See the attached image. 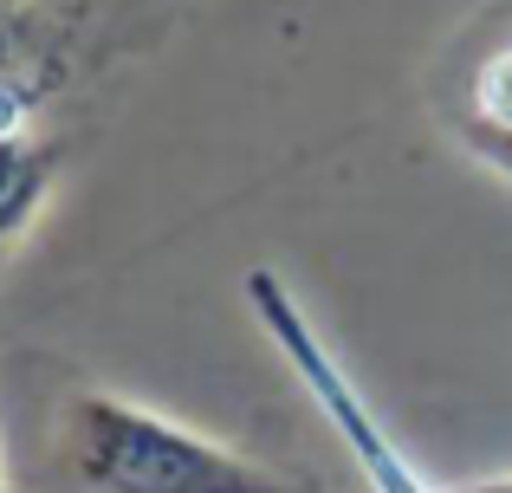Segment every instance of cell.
Here are the masks:
<instances>
[{
	"label": "cell",
	"instance_id": "1",
	"mask_svg": "<svg viewBox=\"0 0 512 493\" xmlns=\"http://www.w3.org/2000/svg\"><path fill=\"white\" fill-rule=\"evenodd\" d=\"M52 474L65 493H318L299 474L117 390H78L59 409Z\"/></svg>",
	"mask_w": 512,
	"mask_h": 493
},
{
	"label": "cell",
	"instance_id": "2",
	"mask_svg": "<svg viewBox=\"0 0 512 493\" xmlns=\"http://www.w3.org/2000/svg\"><path fill=\"white\" fill-rule=\"evenodd\" d=\"M240 299H247L260 338L273 344V357L299 377V390L312 396V409L338 429V442H344V455H350V468H357L363 487L370 493H435L422 481V468L402 455V442L389 435V422L376 416L370 390L350 377V364L325 344L318 318L292 299V286L273 273V266H253V273L240 279Z\"/></svg>",
	"mask_w": 512,
	"mask_h": 493
},
{
	"label": "cell",
	"instance_id": "3",
	"mask_svg": "<svg viewBox=\"0 0 512 493\" xmlns=\"http://www.w3.org/2000/svg\"><path fill=\"white\" fill-rule=\"evenodd\" d=\"M435 117L467 163L512 182V0L467 26L435 85Z\"/></svg>",
	"mask_w": 512,
	"mask_h": 493
},
{
	"label": "cell",
	"instance_id": "4",
	"mask_svg": "<svg viewBox=\"0 0 512 493\" xmlns=\"http://www.w3.org/2000/svg\"><path fill=\"white\" fill-rule=\"evenodd\" d=\"M52 182H59V150L39 130L0 137V253L20 247V234L46 215Z\"/></svg>",
	"mask_w": 512,
	"mask_h": 493
},
{
	"label": "cell",
	"instance_id": "5",
	"mask_svg": "<svg viewBox=\"0 0 512 493\" xmlns=\"http://www.w3.org/2000/svg\"><path fill=\"white\" fill-rule=\"evenodd\" d=\"M7 72H39L33 20L20 13V0H0V78Z\"/></svg>",
	"mask_w": 512,
	"mask_h": 493
},
{
	"label": "cell",
	"instance_id": "6",
	"mask_svg": "<svg viewBox=\"0 0 512 493\" xmlns=\"http://www.w3.org/2000/svg\"><path fill=\"white\" fill-rule=\"evenodd\" d=\"M461 493H512V474H487V481H474V487H461Z\"/></svg>",
	"mask_w": 512,
	"mask_h": 493
},
{
	"label": "cell",
	"instance_id": "7",
	"mask_svg": "<svg viewBox=\"0 0 512 493\" xmlns=\"http://www.w3.org/2000/svg\"><path fill=\"white\" fill-rule=\"evenodd\" d=\"M0 493H7V468H0Z\"/></svg>",
	"mask_w": 512,
	"mask_h": 493
}]
</instances>
